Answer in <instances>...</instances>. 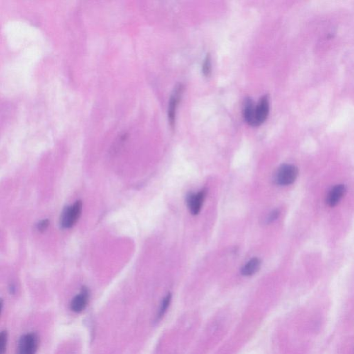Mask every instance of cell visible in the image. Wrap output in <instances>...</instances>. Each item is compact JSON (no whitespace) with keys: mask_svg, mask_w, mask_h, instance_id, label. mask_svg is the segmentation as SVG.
Listing matches in <instances>:
<instances>
[{"mask_svg":"<svg viewBox=\"0 0 354 354\" xmlns=\"http://www.w3.org/2000/svg\"><path fill=\"white\" fill-rule=\"evenodd\" d=\"M82 202L77 201L72 206L64 208L61 217V226L64 229L72 228L78 221L82 211Z\"/></svg>","mask_w":354,"mask_h":354,"instance_id":"6da1fadb","label":"cell"},{"mask_svg":"<svg viewBox=\"0 0 354 354\" xmlns=\"http://www.w3.org/2000/svg\"><path fill=\"white\" fill-rule=\"evenodd\" d=\"M38 335L30 333L23 335L18 342L16 354H35L38 351Z\"/></svg>","mask_w":354,"mask_h":354,"instance_id":"7a4b0ae2","label":"cell"},{"mask_svg":"<svg viewBox=\"0 0 354 354\" xmlns=\"http://www.w3.org/2000/svg\"><path fill=\"white\" fill-rule=\"evenodd\" d=\"M298 169L292 165H284L279 167L275 176V181L280 186H289L296 181Z\"/></svg>","mask_w":354,"mask_h":354,"instance_id":"3957f363","label":"cell"},{"mask_svg":"<svg viewBox=\"0 0 354 354\" xmlns=\"http://www.w3.org/2000/svg\"><path fill=\"white\" fill-rule=\"evenodd\" d=\"M89 293L86 287H82L81 292L76 295L71 301V310L75 313H81L87 307L89 302Z\"/></svg>","mask_w":354,"mask_h":354,"instance_id":"277c9868","label":"cell"},{"mask_svg":"<svg viewBox=\"0 0 354 354\" xmlns=\"http://www.w3.org/2000/svg\"><path fill=\"white\" fill-rule=\"evenodd\" d=\"M206 191H201L197 194L191 193L186 198V203L190 212L193 215L199 214L204 203Z\"/></svg>","mask_w":354,"mask_h":354,"instance_id":"5b68a950","label":"cell"},{"mask_svg":"<svg viewBox=\"0 0 354 354\" xmlns=\"http://www.w3.org/2000/svg\"><path fill=\"white\" fill-rule=\"evenodd\" d=\"M183 86L179 84L175 89H174L172 96L170 98V103H169L168 108V118L170 121V125L174 127L175 123L176 111L179 101H180L181 95H182Z\"/></svg>","mask_w":354,"mask_h":354,"instance_id":"8992f818","label":"cell"},{"mask_svg":"<svg viewBox=\"0 0 354 354\" xmlns=\"http://www.w3.org/2000/svg\"><path fill=\"white\" fill-rule=\"evenodd\" d=\"M256 105L250 98H246L243 103V117L245 121L251 126L257 127L256 116H255Z\"/></svg>","mask_w":354,"mask_h":354,"instance_id":"52a82bcc","label":"cell"},{"mask_svg":"<svg viewBox=\"0 0 354 354\" xmlns=\"http://www.w3.org/2000/svg\"><path fill=\"white\" fill-rule=\"evenodd\" d=\"M269 112V100L267 95L262 96L256 105L255 116H256L257 125L259 126L267 120Z\"/></svg>","mask_w":354,"mask_h":354,"instance_id":"ba28073f","label":"cell"},{"mask_svg":"<svg viewBox=\"0 0 354 354\" xmlns=\"http://www.w3.org/2000/svg\"><path fill=\"white\" fill-rule=\"evenodd\" d=\"M346 189L344 185H336L328 192L327 196V203L331 207L336 206L343 197Z\"/></svg>","mask_w":354,"mask_h":354,"instance_id":"9c48e42d","label":"cell"},{"mask_svg":"<svg viewBox=\"0 0 354 354\" xmlns=\"http://www.w3.org/2000/svg\"><path fill=\"white\" fill-rule=\"evenodd\" d=\"M261 267V261L258 258H253L249 261L242 268L241 274L242 275L250 277L255 275Z\"/></svg>","mask_w":354,"mask_h":354,"instance_id":"30bf717a","label":"cell"},{"mask_svg":"<svg viewBox=\"0 0 354 354\" xmlns=\"http://www.w3.org/2000/svg\"><path fill=\"white\" fill-rule=\"evenodd\" d=\"M171 300H172V295L168 294L165 298L163 299L162 303H161L160 307H159L158 313H157V320L162 319L163 317L165 316L169 306L170 305Z\"/></svg>","mask_w":354,"mask_h":354,"instance_id":"8fae6325","label":"cell"},{"mask_svg":"<svg viewBox=\"0 0 354 354\" xmlns=\"http://www.w3.org/2000/svg\"><path fill=\"white\" fill-rule=\"evenodd\" d=\"M1 339H0V354H4L6 352L8 343L7 332L2 331L1 333Z\"/></svg>","mask_w":354,"mask_h":354,"instance_id":"7c38bea8","label":"cell"},{"mask_svg":"<svg viewBox=\"0 0 354 354\" xmlns=\"http://www.w3.org/2000/svg\"><path fill=\"white\" fill-rule=\"evenodd\" d=\"M203 73L206 76H209L211 73V60L210 55H206L202 66Z\"/></svg>","mask_w":354,"mask_h":354,"instance_id":"4fadbf2b","label":"cell"},{"mask_svg":"<svg viewBox=\"0 0 354 354\" xmlns=\"http://www.w3.org/2000/svg\"><path fill=\"white\" fill-rule=\"evenodd\" d=\"M279 211L278 210H275L269 214L267 218V223H271L274 222L279 218Z\"/></svg>","mask_w":354,"mask_h":354,"instance_id":"5bb4252c","label":"cell"},{"mask_svg":"<svg viewBox=\"0 0 354 354\" xmlns=\"http://www.w3.org/2000/svg\"><path fill=\"white\" fill-rule=\"evenodd\" d=\"M49 224V222L48 219L42 220V221H40V222L37 224V230L40 232L45 231V230L48 228Z\"/></svg>","mask_w":354,"mask_h":354,"instance_id":"9a60e30c","label":"cell"}]
</instances>
